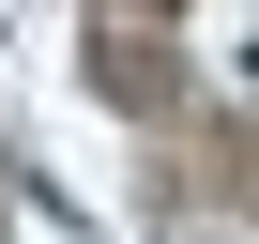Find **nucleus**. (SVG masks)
Wrapping results in <instances>:
<instances>
[{"label": "nucleus", "mask_w": 259, "mask_h": 244, "mask_svg": "<svg viewBox=\"0 0 259 244\" xmlns=\"http://www.w3.org/2000/svg\"><path fill=\"white\" fill-rule=\"evenodd\" d=\"M92 76H107L122 107H168V92H183V76H168V46H92Z\"/></svg>", "instance_id": "f257e3e1"}]
</instances>
